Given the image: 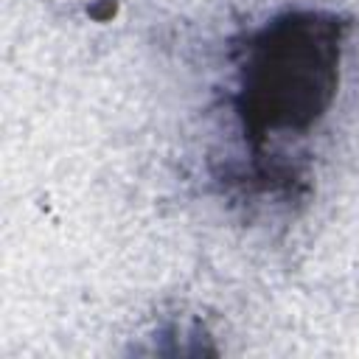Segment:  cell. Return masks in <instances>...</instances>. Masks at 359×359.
<instances>
[{"label": "cell", "mask_w": 359, "mask_h": 359, "mask_svg": "<svg viewBox=\"0 0 359 359\" xmlns=\"http://www.w3.org/2000/svg\"><path fill=\"white\" fill-rule=\"evenodd\" d=\"M353 20L334 8H286L230 45L227 109L241 157L216 180L238 199L303 202L311 188L300 143L328 118Z\"/></svg>", "instance_id": "1"}]
</instances>
